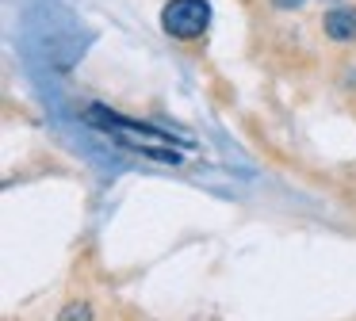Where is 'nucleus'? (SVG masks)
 Listing matches in <instances>:
<instances>
[{
	"mask_svg": "<svg viewBox=\"0 0 356 321\" xmlns=\"http://www.w3.org/2000/svg\"><path fill=\"white\" fill-rule=\"evenodd\" d=\"M85 119H88V126L104 130V134H111L115 142L131 145V149L146 153V157L172 160V165H177V160L184 157V153H180V145L172 142V134H165L161 126H149V122H134V119H127V115H115V111H108V107H100V104L88 107Z\"/></svg>",
	"mask_w": 356,
	"mask_h": 321,
	"instance_id": "nucleus-1",
	"label": "nucleus"
},
{
	"mask_svg": "<svg viewBox=\"0 0 356 321\" xmlns=\"http://www.w3.org/2000/svg\"><path fill=\"white\" fill-rule=\"evenodd\" d=\"M211 23V4L207 0H169L161 8V31L169 38H180V42H192L207 31Z\"/></svg>",
	"mask_w": 356,
	"mask_h": 321,
	"instance_id": "nucleus-2",
	"label": "nucleus"
},
{
	"mask_svg": "<svg viewBox=\"0 0 356 321\" xmlns=\"http://www.w3.org/2000/svg\"><path fill=\"white\" fill-rule=\"evenodd\" d=\"M322 31L330 42H356V8L353 4L330 8L322 15Z\"/></svg>",
	"mask_w": 356,
	"mask_h": 321,
	"instance_id": "nucleus-3",
	"label": "nucleus"
},
{
	"mask_svg": "<svg viewBox=\"0 0 356 321\" xmlns=\"http://www.w3.org/2000/svg\"><path fill=\"white\" fill-rule=\"evenodd\" d=\"M58 321H92V306L77 298V302H70L62 313H58Z\"/></svg>",
	"mask_w": 356,
	"mask_h": 321,
	"instance_id": "nucleus-4",
	"label": "nucleus"
},
{
	"mask_svg": "<svg viewBox=\"0 0 356 321\" xmlns=\"http://www.w3.org/2000/svg\"><path fill=\"white\" fill-rule=\"evenodd\" d=\"M307 4V0H272V8H280V12H287V8H299Z\"/></svg>",
	"mask_w": 356,
	"mask_h": 321,
	"instance_id": "nucleus-5",
	"label": "nucleus"
}]
</instances>
